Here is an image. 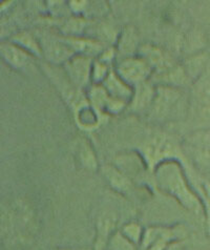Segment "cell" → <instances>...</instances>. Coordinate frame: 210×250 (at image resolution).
Wrapping results in <instances>:
<instances>
[{
    "label": "cell",
    "instance_id": "cell-1",
    "mask_svg": "<svg viewBox=\"0 0 210 250\" xmlns=\"http://www.w3.org/2000/svg\"><path fill=\"white\" fill-rule=\"evenodd\" d=\"M152 172L155 176V181L161 190L177 200L195 217L203 218L206 221L205 205L189 183L180 162L174 159L166 160L157 165Z\"/></svg>",
    "mask_w": 210,
    "mask_h": 250
},
{
    "label": "cell",
    "instance_id": "cell-2",
    "mask_svg": "<svg viewBox=\"0 0 210 250\" xmlns=\"http://www.w3.org/2000/svg\"><path fill=\"white\" fill-rule=\"evenodd\" d=\"M2 237L8 243H24L36 231V219L31 206L24 201H17L1 218Z\"/></svg>",
    "mask_w": 210,
    "mask_h": 250
},
{
    "label": "cell",
    "instance_id": "cell-3",
    "mask_svg": "<svg viewBox=\"0 0 210 250\" xmlns=\"http://www.w3.org/2000/svg\"><path fill=\"white\" fill-rule=\"evenodd\" d=\"M188 107L189 95H186L183 89L158 85L148 113L157 121H172L188 114Z\"/></svg>",
    "mask_w": 210,
    "mask_h": 250
},
{
    "label": "cell",
    "instance_id": "cell-4",
    "mask_svg": "<svg viewBox=\"0 0 210 250\" xmlns=\"http://www.w3.org/2000/svg\"><path fill=\"white\" fill-rule=\"evenodd\" d=\"M188 116L197 124V129H210V65L192 82Z\"/></svg>",
    "mask_w": 210,
    "mask_h": 250
},
{
    "label": "cell",
    "instance_id": "cell-5",
    "mask_svg": "<svg viewBox=\"0 0 210 250\" xmlns=\"http://www.w3.org/2000/svg\"><path fill=\"white\" fill-rule=\"evenodd\" d=\"M115 72L132 88L149 81L153 73L149 64L139 55L121 58L117 62Z\"/></svg>",
    "mask_w": 210,
    "mask_h": 250
},
{
    "label": "cell",
    "instance_id": "cell-6",
    "mask_svg": "<svg viewBox=\"0 0 210 250\" xmlns=\"http://www.w3.org/2000/svg\"><path fill=\"white\" fill-rule=\"evenodd\" d=\"M174 146L171 140L164 135H156L143 145V158L147 167L153 171L161 162L172 159Z\"/></svg>",
    "mask_w": 210,
    "mask_h": 250
},
{
    "label": "cell",
    "instance_id": "cell-7",
    "mask_svg": "<svg viewBox=\"0 0 210 250\" xmlns=\"http://www.w3.org/2000/svg\"><path fill=\"white\" fill-rule=\"evenodd\" d=\"M93 64L94 59L92 57L76 54L63 66L69 82L73 83L75 87L83 88L92 81Z\"/></svg>",
    "mask_w": 210,
    "mask_h": 250
},
{
    "label": "cell",
    "instance_id": "cell-8",
    "mask_svg": "<svg viewBox=\"0 0 210 250\" xmlns=\"http://www.w3.org/2000/svg\"><path fill=\"white\" fill-rule=\"evenodd\" d=\"M178 239L179 233L174 228L150 226L144 230L140 247L142 250H167Z\"/></svg>",
    "mask_w": 210,
    "mask_h": 250
},
{
    "label": "cell",
    "instance_id": "cell-9",
    "mask_svg": "<svg viewBox=\"0 0 210 250\" xmlns=\"http://www.w3.org/2000/svg\"><path fill=\"white\" fill-rule=\"evenodd\" d=\"M87 98L95 109L101 113L116 115L126 107L127 104L116 100L106 93L101 84H92L88 88Z\"/></svg>",
    "mask_w": 210,
    "mask_h": 250
},
{
    "label": "cell",
    "instance_id": "cell-10",
    "mask_svg": "<svg viewBox=\"0 0 210 250\" xmlns=\"http://www.w3.org/2000/svg\"><path fill=\"white\" fill-rule=\"evenodd\" d=\"M40 45L42 48V54H44L47 60L52 62L53 64L64 65L69 59L76 55L73 48L65 42L64 39L43 40V42Z\"/></svg>",
    "mask_w": 210,
    "mask_h": 250
},
{
    "label": "cell",
    "instance_id": "cell-11",
    "mask_svg": "<svg viewBox=\"0 0 210 250\" xmlns=\"http://www.w3.org/2000/svg\"><path fill=\"white\" fill-rule=\"evenodd\" d=\"M101 85L111 98L122 101L126 104L130 103L132 95H134V88L119 77L115 69H111L107 78L103 81Z\"/></svg>",
    "mask_w": 210,
    "mask_h": 250
},
{
    "label": "cell",
    "instance_id": "cell-12",
    "mask_svg": "<svg viewBox=\"0 0 210 250\" xmlns=\"http://www.w3.org/2000/svg\"><path fill=\"white\" fill-rule=\"evenodd\" d=\"M137 55H139L140 57L143 58L149 64L153 73L174 64L173 60L169 56H167V54L164 51L155 45L144 44L140 46Z\"/></svg>",
    "mask_w": 210,
    "mask_h": 250
},
{
    "label": "cell",
    "instance_id": "cell-13",
    "mask_svg": "<svg viewBox=\"0 0 210 250\" xmlns=\"http://www.w3.org/2000/svg\"><path fill=\"white\" fill-rule=\"evenodd\" d=\"M0 53L2 59L14 68H22L30 63L32 60V55L24 51L22 47L18 46L12 41L9 42H1L0 44Z\"/></svg>",
    "mask_w": 210,
    "mask_h": 250
},
{
    "label": "cell",
    "instance_id": "cell-14",
    "mask_svg": "<svg viewBox=\"0 0 210 250\" xmlns=\"http://www.w3.org/2000/svg\"><path fill=\"white\" fill-rule=\"evenodd\" d=\"M156 88L153 83L146 81L141 84L134 87V95L129 103L130 107L136 112H142V110H149L152 101L155 99Z\"/></svg>",
    "mask_w": 210,
    "mask_h": 250
},
{
    "label": "cell",
    "instance_id": "cell-15",
    "mask_svg": "<svg viewBox=\"0 0 210 250\" xmlns=\"http://www.w3.org/2000/svg\"><path fill=\"white\" fill-rule=\"evenodd\" d=\"M104 178L108 184L120 193H128L131 190V180L127 176L119 170L115 165H105L102 167Z\"/></svg>",
    "mask_w": 210,
    "mask_h": 250
},
{
    "label": "cell",
    "instance_id": "cell-16",
    "mask_svg": "<svg viewBox=\"0 0 210 250\" xmlns=\"http://www.w3.org/2000/svg\"><path fill=\"white\" fill-rule=\"evenodd\" d=\"M145 160L143 156L136 154H126L124 156L117 158L115 166L119 170L125 173L128 178H131L138 176L144 169V166L147 167L146 165L143 164Z\"/></svg>",
    "mask_w": 210,
    "mask_h": 250
},
{
    "label": "cell",
    "instance_id": "cell-17",
    "mask_svg": "<svg viewBox=\"0 0 210 250\" xmlns=\"http://www.w3.org/2000/svg\"><path fill=\"white\" fill-rule=\"evenodd\" d=\"M65 42L71 46L76 54L85 55V56L92 57L99 55L104 51L102 44L93 39L80 38V37H66L64 38Z\"/></svg>",
    "mask_w": 210,
    "mask_h": 250
},
{
    "label": "cell",
    "instance_id": "cell-18",
    "mask_svg": "<svg viewBox=\"0 0 210 250\" xmlns=\"http://www.w3.org/2000/svg\"><path fill=\"white\" fill-rule=\"evenodd\" d=\"M139 48L140 46L137 32L134 27H126L118 41V53L122 56L121 58L136 56L135 54L139 52Z\"/></svg>",
    "mask_w": 210,
    "mask_h": 250
},
{
    "label": "cell",
    "instance_id": "cell-19",
    "mask_svg": "<svg viewBox=\"0 0 210 250\" xmlns=\"http://www.w3.org/2000/svg\"><path fill=\"white\" fill-rule=\"evenodd\" d=\"M207 59H208L207 55L202 53V54L193 55V56H191L190 58H188L186 60L183 67L189 80L195 81L200 77V76L203 74V72H204L208 66L206 65Z\"/></svg>",
    "mask_w": 210,
    "mask_h": 250
},
{
    "label": "cell",
    "instance_id": "cell-20",
    "mask_svg": "<svg viewBox=\"0 0 210 250\" xmlns=\"http://www.w3.org/2000/svg\"><path fill=\"white\" fill-rule=\"evenodd\" d=\"M187 143L193 148L210 157V129H197L187 138Z\"/></svg>",
    "mask_w": 210,
    "mask_h": 250
},
{
    "label": "cell",
    "instance_id": "cell-21",
    "mask_svg": "<svg viewBox=\"0 0 210 250\" xmlns=\"http://www.w3.org/2000/svg\"><path fill=\"white\" fill-rule=\"evenodd\" d=\"M12 42L17 44L18 46L22 47L24 51L30 53L32 56H41L42 55V48L41 45L37 42L30 33L27 32H21L15 35L12 38Z\"/></svg>",
    "mask_w": 210,
    "mask_h": 250
},
{
    "label": "cell",
    "instance_id": "cell-22",
    "mask_svg": "<svg viewBox=\"0 0 210 250\" xmlns=\"http://www.w3.org/2000/svg\"><path fill=\"white\" fill-rule=\"evenodd\" d=\"M144 230L145 229H143V227L137 223V222H128V223L124 224L120 229V231L124 237L137 246L141 245Z\"/></svg>",
    "mask_w": 210,
    "mask_h": 250
},
{
    "label": "cell",
    "instance_id": "cell-23",
    "mask_svg": "<svg viewBox=\"0 0 210 250\" xmlns=\"http://www.w3.org/2000/svg\"><path fill=\"white\" fill-rule=\"evenodd\" d=\"M79 160L81 164L87 169L96 170L98 168L97 159L95 157L92 146H90L86 140H82L79 146Z\"/></svg>",
    "mask_w": 210,
    "mask_h": 250
},
{
    "label": "cell",
    "instance_id": "cell-24",
    "mask_svg": "<svg viewBox=\"0 0 210 250\" xmlns=\"http://www.w3.org/2000/svg\"><path fill=\"white\" fill-rule=\"evenodd\" d=\"M137 245L126 239L120 230L110 235L106 250H137Z\"/></svg>",
    "mask_w": 210,
    "mask_h": 250
},
{
    "label": "cell",
    "instance_id": "cell-25",
    "mask_svg": "<svg viewBox=\"0 0 210 250\" xmlns=\"http://www.w3.org/2000/svg\"><path fill=\"white\" fill-rule=\"evenodd\" d=\"M95 108L92 105H82L79 106L77 109V118H78V122L82 124L84 127H93L98 124L97 114L95 112Z\"/></svg>",
    "mask_w": 210,
    "mask_h": 250
},
{
    "label": "cell",
    "instance_id": "cell-26",
    "mask_svg": "<svg viewBox=\"0 0 210 250\" xmlns=\"http://www.w3.org/2000/svg\"><path fill=\"white\" fill-rule=\"evenodd\" d=\"M111 69L109 65L104 63L99 59L94 60L93 71H92V84H102L103 81L107 78Z\"/></svg>",
    "mask_w": 210,
    "mask_h": 250
},
{
    "label": "cell",
    "instance_id": "cell-27",
    "mask_svg": "<svg viewBox=\"0 0 210 250\" xmlns=\"http://www.w3.org/2000/svg\"><path fill=\"white\" fill-rule=\"evenodd\" d=\"M115 57V50L114 48H106V50H104L99 56V59L100 61L104 62V63H106L109 65V63L111 62V60L114 59Z\"/></svg>",
    "mask_w": 210,
    "mask_h": 250
},
{
    "label": "cell",
    "instance_id": "cell-28",
    "mask_svg": "<svg viewBox=\"0 0 210 250\" xmlns=\"http://www.w3.org/2000/svg\"><path fill=\"white\" fill-rule=\"evenodd\" d=\"M58 250H90L87 248H82V249H75V248H62V249H58ZM94 250V249H93Z\"/></svg>",
    "mask_w": 210,
    "mask_h": 250
}]
</instances>
